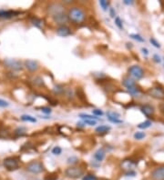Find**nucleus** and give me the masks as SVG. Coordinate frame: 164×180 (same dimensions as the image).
Listing matches in <instances>:
<instances>
[{
	"instance_id": "obj_21",
	"label": "nucleus",
	"mask_w": 164,
	"mask_h": 180,
	"mask_svg": "<svg viewBox=\"0 0 164 180\" xmlns=\"http://www.w3.org/2000/svg\"><path fill=\"white\" fill-rule=\"evenodd\" d=\"M65 87L62 85H56L53 87V92L55 95H62L64 93Z\"/></svg>"
},
{
	"instance_id": "obj_23",
	"label": "nucleus",
	"mask_w": 164,
	"mask_h": 180,
	"mask_svg": "<svg viewBox=\"0 0 164 180\" xmlns=\"http://www.w3.org/2000/svg\"><path fill=\"white\" fill-rule=\"evenodd\" d=\"M14 134L16 135V136H23L27 134V128L24 127H18L14 131Z\"/></svg>"
},
{
	"instance_id": "obj_48",
	"label": "nucleus",
	"mask_w": 164,
	"mask_h": 180,
	"mask_svg": "<svg viewBox=\"0 0 164 180\" xmlns=\"http://www.w3.org/2000/svg\"><path fill=\"white\" fill-rule=\"evenodd\" d=\"M84 125H85V124H84V123H81V122H80V123H78V127H80V128H83Z\"/></svg>"
},
{
	"instance_id": "obj_43",
	"label": "nucleus",
	"mask_w": 164,
	"mask_h": 180,
	"mask_svg": "<svg viewBox=\"0 0 164 180\" xmlns=\"http://www.w3.org/2000/svg\"><path fill=\"white\" fill-rule=\"evenodd\" d=\"M153 59H154V61H155L156 63H161V61H162L161 57H160L157 54L153 56Z\"/></svg>"
},
{
	"instance_id": "obj_8",
	"label": "nucleus",
	"mask_w": 164,
	"mask_h": 180,
	"mask_svg": "<svg viewBox=\"0 0 164 180\" xmlns=\"http://www.w3.org/2000/svg\"><path fill=\"white\" fill-rule=\"evenodd\" d=\"M4 64L7 68L11 69L13 71H20V70L23 69L22 62L20 60H17V59H10V58L5 59Z\"/></svg>"
},
{
	"instance_id": "obj_3",
	"label": "nucleus",
	"mask_w": 164,
	"mask_h": 180,
	"mask_svg": "<svg viewBox=\"0 0 164 180\" xmlns=\"http://www.w3.org/2000/svg\"><path fill=\"white\" fill-rule=\"evenodd\" d=\"M25 169L28 173H31L34 175H37V174L43 173L45 171V166H44L42 162L38 161V160H33V161L26 165Z\"/></svg>"
},
{
	"instance_id": "obj_45",
	"label": "nucleus",
	"mask_w": 164,
	"mask_h": 180,
	"mask_svg": "<svg viewBox=\"0 0 164 180\" xmlns=\"http://www.w3.org/2000/svg\"><path fill=\"white\" fill-rule=\"evenodd\" d=\"M160 110H161V112L162 113V114H164V101L162 102V103H161V105H160Z\"/></svg>"
},
{
	"instance_id": "obj_6",
	"label": "nucleus",
	"mask_w": 164,
	"mask_h": 180,
	"mask_svg": "<svg viewBox=\"0 0 164 180\" xmlns=\"http://www.w3.org/2000/svg\"><path fill=\"white\" fill-rule=\"evenodd\" d=\"M128 73L132 79L140 80L144 77V70L140 65H132L129 68Z\"/></svg>"
},
{
	"instance_id": "obj_49",
	"label": "nucleus",
	"mask_w": 164,
	"mask_h": 180,
	"mask_svg": "<svg viewBox=\"0 0 164 180\" xmlns=\"http://www.w3.org/2000/svg\"><path fill=\"white\" fill-rule=\"evenodd\" d=\"M98 180H110V179H107V178H100V179H99V178H98Z\"/></svg>"
},
{
	"instance_id": "obj_25",
	"label": "nucleus",
	"mask_w": 164,
	"mask_h": 180,
	"mask_svg": "<svg viewBox=\"0 0 164 180\" xmlns=\"http://www.w3.org/2000/svg\"><path fill=\"white\" fill-rule=\"evenodd\" d=\"M107 116H108V119H119L120 114H119L118 112L112 111V110H110L107 112Z\"/></svg>"
},
{
	"instance_id": "obj_35",
	"label": "nucleus",
	"mask_w": 164,
	"mask_h": 180,
	"mask_svg": "<svg viewBox=\"0 0 164 180\" xmlns=\"http://www.w3.org/2000/svg\"><path fill=\"white\" fill-rule=\"evenodd\" d=\"M131 37H132L135 40H137V41H139V42H144L143 37H141V36H140L138 34H131Z\"/></svg>"
},
{
	"instance_id": "obj_22",
	"label": "nucleus",
	"mask_w": 164,
	"mask_h": 180,
	"mask_svg": "<svg viewBox=\"0 0 164 180\" xmlns=\"http://www.w3.org/2000/svg\"><path fill=\"white\" fill-rule=\"evenodd\" d=\"M79 162H80V159L76 156H71L67 159V164L69 165H76Z\"/></svg>"
},
{
	"instance_id": "obj_44",
	"label": "nucleus",
	"mask_w": 164,
	"mask_h": 180,
	"mask_svg": "<svg viewBox=\"0 0 164 180\" xmlns=\"http://www.w3.org/2000/svg\"><path fill=\"white\" fill-rule=\"evenodd\" d=\"M110 15L111 17H113L115 18V16H116V12H115V10L113 8H110Z\"/></svg>"
},
{
	"instance_id": "obj_14",
	"label": "nucleus",
	"mask_w": 164,
	"mask_h": 180,
	"mask_svg": "<svg viewBox=\"0 0 164 180\" xmlns=\"http://www.w3.org/2000/svg\"><path fill=\"white\" fill-rule=\"evenodd\" d=\"M56 32H57V35L58 36H61V37L69 36L72 34L70 28L67 26H66V25H64V26H58V27L57 28Z\"/></svg>"
},
{
	"instance_id": "obj_15",
	"label": "nucleus",
	"mask_w": 164,
	"mask_h": 180,
	"mask_svg": "<svg viewBox=\"0 0 164 180\" xmlns=\"http://www.w3.org/2000/svg\"><path fill=\"white\" fill-rule=\"evenodd\" d=\"M136 165H137V163L134 162L133 160H131V159H125V160H123V161L121 162L120 166H121V168H122L123 170H125L126 172H128V171H132L133 168L136 166Z\"/></svg>"
},
{
	"instance_id": "obj_46",
	"label": "nucleus",
	"mask_w": 164,
	"mask_h": 180,
	"mask_svg": "<svg viewBox=\"0 0 164 180\" xmlns=\"http://www.w3.org/2000/svg\"><path fill=\"white\" fill-rule=\"evenodd\" d=\"M123 3H124L125 5L130 6V5H132V4H133V1H131V0H124V1H123Z\"/></svg>"
},
{
	"instance_id": "obj_31",
	"label": "nucleus",
	"mask_w": 164,
	"mask_h": 180,
	"mask_svg": "<svg viewBox=\"0 0 164 180\" xmlns=\"http://www.w3.org/2000/svg\"><path fill=\"white\" fill-rule=\"evenodd\" d=\"M146 136V134L144 132H136L134 134V138L137 140H141Z\"/></svg>"
},
{
	"instance_id": "obj_26",
	"label": "nucleus",
	"mask_w": 164,
	"mask_h": 180,
	"mask_svg": "<svg viewBox=\"0 0 164 180\" xmlns=\"http://www.w3.org/2000/svg\"><path fill=\"white\" fill-rule=\"evenodd\" d=\"M63 94L65 95L66 98H68L69 100L73 99V98H74V96H75V93H74V91H73L71 88H65Z\"/></svg>"
},
{
	"instance_id": "obj_1",
	"label": "nucleus",
	"mask_w": 164,
	"mask_h": 180,
	"mask_svg": "<svg viewBox=\"0 0 164 180\" xmlns=\"http://www.w3.org/2000/svg\"><path fill=\"white\" fill-rule=\"evenodd\" d=\"M68 21H70L74 25H82L87 18L86 12L84 9L79 6H73L67 11Z\"/></svg>"
},
{
	"instance_id": "obj_4",
	"label": "nucleus",
	"mask_w": 164,
	"mask_h": 180,
	"mask_svg": "<svg viewBox=\"0 0 164 180\" xmlns=\"http://www.w3.org/2000/svg\"><path fill=\"white\" fill-rule=\"evenodd\" d=\"M122 85L127 88L129 93L133 97H137L140 94V88L136 86L135 81L131 77H124L122 79Z\"/></svg>"
},
{
	"instance_id": "obj_20",
	"label": "nucleus",
	"mask_w": 164,
	"mask_h": 180,
	"mask_svg": "<svg viewBox=\"0 0 164 180\" xmlns=\"http://www.w3.org/2000/svg\"><path fill=\"white\" fill-rule=\"evenodd\" d=\"M32 83L36 86H38V87L45 86V82L43 80V78L40 77H33Z\"/></svg>"
},
{
	"instance_id": "obj_39",
	"label": "nucleus",
	"mask_w": 164,
	"mask_h": 180,
	"mask_svg": "<svg viewBox=\"0 0 164 180\" xmlns=\"http://www.w3.org/2000/svg\"><path fill=\"white\" fill-rule=\"evenodd\" d=\"M85 125H88V126H95L97 125V121L96 120H91V119H88V120H84L83 122Z\"/></svg>"
},
{
	"instance_id": "obj_30",
	"label": "nucleus",
	"mask_w": 164,
	"mask_h": 180,
	"mask_svg": "<svg viewBox=\"0 0 164 180\" xmlns=\"http://www.w3.org/2000/svg\"><path fill=\"white\" fill-rule=\"evenodd\" d=\"M99 6H101V8L104 10V11H107L108 10V7L110 6V3L106 0H100L99 1Z\"/></svg>"
},
{
	"instance_id": "obj_34",
	"label": "nucleus",
	"mask_w": 164,
	"mask_h": 180,
	"mask_svg": "<svg viewBox=\"0 0 164 180\" xmlns=\"http://www.w3.org/2000/svg\"><path fill=\"white\" fill-rule=\"evenodd\" d=\"M115 25L120 29V30H123V25H122V21H121V19L119 18V17H116L115 18Z\"/></svg>"
},
{
	"instance_id": "obj_37",
	"label": "nucleus",
	"mask_w": 164,
	"mask_h": 180,
	"mask_svg": "<svg viewBox=\"0 0 164 180\" xmlns=\"http://www.w3.org/2000/svg\"><path fill=\"white\" fill-rule=\"evenodd\" d=\"M149 42L151 43V45H153L155 48H161V45H160V43L154 38V37H151L150 39H149Z\"/></svg>"
},
{
	"instance_id": "obj_40",
	"label": "nucleus",
	"mask_w": 164,
	"mask_h": 180,
	"mask_svg": "<svg viewBox=\"0 0 164 180\" xmlns=\"http://www.w3.org/2000/svg\"><path fill=\"white\" fill-rule=\"evenodd\" d=\"M92 113L95 115V116H102L103 115V111L101 109H98V108H95L92 110Z\"/></svg>"
},
{
	"instance_id": "obj_47",
	"label": "nucleus",
	"mask_w": 164,
	"mask_h": 180,
	"mask_svg": "<svg viewBox=\"0 0 164 180\" xmlns=\"http://www.w3.org/2000/svg\"><path fill=\"white\" fill-rule=\"evenodd\" d=\"M141 51H142V53H143L144 55H146V56H148V55H149V51H148L147 48H141Z\"/></svg>"
},
{
	"instance_id": "obj_28",
	"label": "nucleus",
	"mask_w": 164,
	"mask_h": 180,
	"mask_svg": "<svg viewBox=\"0 0 164 180\" xmlns=\"http://www.w3.org/2000/svg\"><path fill=\"white\" fill-rule=\"evenodd\" d=\"M82 180H98V178L94 174H87L82 177Z\"/></svg>"
},
{
	"instance_id": "obj_27",
	"label": "nucleus",
	"mask_w": 164,
	"mask_h": 180,
	"mask_svg": "<svg viewBox=\"0 0 164 180\" xmlns=\"http://www.w3.org/2000/svg\"><path fill=\"white\" fill-rule=\"evenodd\" d=\"M150 126H151V122L149 120H146V121L139 124L138 125V128H140V129H146V128H149Z\"/></svg>"
},
{
	"instance_id": "obj_5",
	"label": "nucleus",
	"mask_w": 164,
	"mask_h": 180,
	"mask_svg": "<svg viewBox=\"0 0 164 180\" xmlns=\"http://www.w3.org/2000/svg\"><path fill=\"white\" fill-rule=\"evenodd\" d=\"M63 12H66L65 6L60 3H51L47 6V13L51 17Z\"/></svg>"
},
{
	"instance_id": "obj_50",
	"label": "nucleus",
	"mask_w": 164,
	"mask_h": 180,
	"mask_svg": "<svg viewBox=\"0 0 164 180\" xmlns=\"http://www.w3.org/2000/svg\"><path fill=\"white\" fill-rule=\"evenodd\" d=\"M45 180H46V179H45Z\"/></svg>"
},
{
	"instance_id": "obj_29",
	"label": "nucleus",
	"mask_w": 164,
	"mask_h": 180,
	"mask_svg": "<svg viewBox=\"0 0 164 180\" xmlns=\"http://www.w3.org/2000/svg\"><path fill=\"white\" fill-rule=\"evenodd\" d=\"M80 117L84 119V120H88V119H91V120H97L98 117L95 115H91L88 114H80Z\"/></svg>"
},
{
	"instance_id": "obj_11",
	"label": "nucleus",
	"mask_w": 164,
	"mask_h": 180,
	"mask_svg": "<svg viewBox=\"0 0 164 180\" xmlns=\"http://www.w3.org/2000/svg\"><path fill=\"white\" fill-rule=\"evenodd\" d=\"M150 178L152 180H164V165L155 168L150 173Z\"/></svg>"
},
{
	"instance_id": "obj_12",
	"label": "nucleus",
	"mask_w": 164,
	"mask_h": 180,
	"mask_svg": "<svg viewBox=\"0 0 164 180\" xmlns=\"http://www.w3.org/2000/svg\"><path fill=\"white\" fill-rule=\"evenodd\" d=\"M24 66L31 73H35L39 69V65H38L37 61L32 60V59L26 60L25 63H24Z\"/></svg>"
},
{
	"instance_id": "obj_36",
	"label": "nucleus",
	"mask_w": 164,
	"mask_h": 180,
	"mask_svg": "<svg viewBox=\"0 0 164 180\" xmlns=\"http://www.w3.org/2000/svg\"><path fill=\"white\" fill-rule=\"evenodd\" d=\"M77 95H78V98H80V100H83L84 98H86V96H85V94H84V92H83L81 88L77 89Z\"/></svg>"
},
{
	"instance_id": "obj_38",
	"label": "nucleus",
	"mask_w": 164,
	"mask_h": 180,
	"mask_svg": "<svg viewBox=\"0 0 164 180\" xmlns=\"http://www.w3.org/2000/svg\"><path fill=\"white\" fill-rule=\"evenodd\" d=\"M40 111L42 112V113H44V114H50L51 112H52V110H51V108L49 107H40Z\"/></svg>"
},
{
	"instance_id": "obj_32",
	"label": "nucleus",
	"mask_w": 164,
	"mask_h": 180,
	"mask_svg": "<svg viewBox=\"0 0 164 180\" xmlns=\"http://www.w3.org/2000/svg\"><path fill=\"white\" fill-rule=\"evenodd\" d=\"M62 153V148L60 147H54L52 149V154L55 156H59Z\"/></svg>"
},
{
	"instance_id": "obj_13",
	"label": "nucleus",
	"mask_w": 164,
	"mask_h": 180,
	"mask_svg": "<svg viewBox=\"0 0 164 180\" xmlns=\"http://www.w3.org/2000/svg\"><path fill=\"white\" fill-rule=\"evenodd\" d=\"M20 15L19 11H15V10H4L1 9L0 10V18L1 19H9L12 17L17 16Z\"/></svg>"
},
{
	"instance_id": "obj_17",
	"label": "nucleus",
	"mask_w": 164,
	"mask_h": 180,
	"mask_svg": "<svg viewBox=\"0 0 164 180\" xmlns=\"http://www.w3.org/2000/svg\"><path fill=\"white\" fill-rule=\"evenodd\" d=\"M105 157H106V151L104 150V148H98L94 154V159L97 162H102Z\"/></svg>"
},
{
	"instance_id": "obj_16",
	"label": "nucleus",
	"mask_w": 164,
	"mask_h": 180,
	"mask_svg": "<svg viewBox=\"0 0 164 180\" xmlns=\"http://www.w3.org/2000/svg\"><path fill=\"white\" fill-rule=\"evenodd\" d=\"M140 111H141L142 114L144 115H146L147 117L152 116V115H154V112H155L154 107H153L151 105H149V104H145V105L141 106Z\"/></svg>"
},
{
	"instance_id": "obj_24",
	"label": "nucleus",
	"mask_w": 164,
	"mask_h": 180,
	"mask_svg": "<svg viewBox=\"0 0 164 180\" xmlns=\"http://www.w3.org/2000/svg\"><path fill=\"white\" fill-rule=\"evenodd\" d=\"M21 120L22 121H25V122H30V123H36L37 122V119L32 116V115H21Z\"/></svg>"
},
{
	"instance_id": "obj_10",
	"label": "nucleus",
	"mask_w": 164,
	"mask_h": 180,
	"mask_svg": "<svg viewBox=\"0 0 164 180\" xmlns=\"http://www.w3.org/2000/svg\"><path fill=\"white\" fill-rule=\"evenodd\" d=\"M53 22L56 23L57 25L58 26H64L66 23L68 22V17H67V13L63 12V13H60L58 15H56L53 17H51Z\"/></svg>"
},
{
	"instance_id": "obj_19",
	"label": "nucleus",
	"mask_w": 164,
	"mask_h": 180,
	"mask_svg": "<svg viewBox=\"0 0 164 180\" xmlns=\"http://www.w3.org/2000/svg\"><path fill=\"white\" fill-rule=\"evenodd\" d=\"M30 21L33 24V26H35L37 28H42V26H43V21L42 19L37 17V16H33L30 18Z\"/></svg>"
},
{
	"instance_id": "obj_41",
	"label": "nucleus",
	"mask_w": 164,
	"mask_h": 180,
	"mask_svg": "<svg viewBox=\"0 0 164 180\" xmlns=\"http://www.w3.org/2000/svg\"><path fill=\"white\" fill-rule=\"evenodd\" d=\"M8 106H9V103L7 101L0 98V107H7Z\"/></svg>"
},
{
	"instance_id": "obj_7",
	"label": "nucleus",
	"mask_w": 164,
	"mask_h": 180,
	"mask_svg": "<svg viewBox=\"0 0 164 180\" xmlns=\"http://www.w3.org/2000/svg\"><path fill=\"white\" fill-rule=\"evenodd\" d=\"M3 165L8 171H15L19 167V161L16 157H6L4 159Z\"/></svg>"
},
{
	"instance_id": "obj_33",
	"label": "nucleus",
	"mask_w": 164,
	"mask_h": 180,
	"mask_svg": "<svg viewBox=\"0 0 164 180\" xmlns=\"http://www.w3.org/2000/svg\"><path fill=\"white\" fill-rule=\"evenodd\" d=\"M10 136V133L6 129H2L0 130V137L1 138H8Z\"/></svg>"
},
{
	"instance_id": "obj_2",
	"label": "nucleus",
	"mask_w": 164,
	"mask_h": 180,
	"mask_svg": "<svg viewBox=\"0 0 164 180\" xmlns=\"http://www.w3.org/2000/svg\"><path fill=\"white\" fill-rule=\"evenodd\" d=\"M64 174H65L66 178H67L69 179H79L84 176L85 171L80 166L70 165L66 169Z\"/></svg>"
},
{
	"instance_id": "obj_9",
	"label": "nucleus",
	"mask_w": 164,
	"mask_h": 180,
	"mask_svg": "<svg viewBox=\"0 0 164 180\" xmlns=\"http://www.w3.org/2000/svg\"><path fill=\"white\" fill-rule=\"evenodd\" d=\"M149 96L155 99H164V89L161 86H153L148 91Z\"/></svg>"
},
{
	"instance_id": "obj_42",
	"label": "nucleus",
	"mask_w": 164,
	"mask_h": 180,
	"mask_svg": "<svg viewBox=\"0 0 164 180\" xmlns=\"http://www.w3.org/2000/svg\"><path fill=\"white\" fill-rule=\"evenodd\" d=\"M126 177H135L136 176V172L134 171V170H132V171H128V172H126Z\"/></svg>"
},
{
	"instance_id": "obj_18",
	"label": "nucleus",
	"mask_w": 164,
	"mask_h": 180,
	"mask_svg": "<svg viewBox=\"0 0 164 180\" xmlns=\"http://www.w3.org/2000/svg\"><path fill=\"white\" fill-rule=\"evenodd\" d=\"M111 129V128L110 127H109V126H105V125H102V126H98L96 128V133L98 134V135H100V136H102V135H105V134H108L110 131Z\"/></svg>"
}]
</instances>
